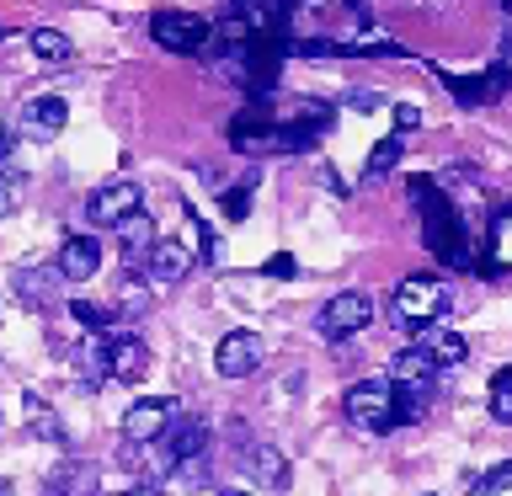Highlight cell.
Masks as SVG:
<instances>
[{"label": "cell", "mask_w": 512, "mask_h": 496, "mask_svg": "<svg viewBox=\"0 0 512 496\" xmlns=\"http://www.w3.org/2000/svg\"><path fill=\"white\" fill-rule=\"evenodd\" d=\"M427 192V187H422ZM427 246H432V256H443V262H454V267H464L470 262V246H464V235H459V219H454V203L448 198H432L427 192Z\"/></svg>", "instance_id": "5b68a950"}, {"label": "cell", "mask_w": 512, "mask_h": 496, "mask_svg": "<svg viewBox=\"0 0 512 496\" xmlns=\"http://www.w3.org/2000/svg\"><path fill=\"white\" fill-rule=\"evenodd\" d=\"M246 203H251V192H246V187H240V192H224V214H230V219H246V214H251Z\"/></svg>", "instance_id": "4316f807"}, {"label": "cell", "mask_w": 512, "mask_h": 496, "mask_svg": "<svg viewBox=\"0 0 512 496\" xmlns=\"http://www.w3.org/2000/svg\"><path fill=\"white\" fill-rule=\"evenodd\" d=\"M102 358H107V379H118V384H139L144 379V368H150V347L139 342V336H102Z\"/></svg>", "instance_id": "30bf717a"}, {"label": "cell", "mask_w": 512, "mask_h": 496, "mask_svg": "<svg viewBox=\"0 0 512 496\" xmlns=\"http://www.w3.org/2000/svg\"><path fill=\"white\" fill-rule=\"evenodd\" d=\"M262 272H267V278H294V256H272Z\"/></svg>", "instance_id": "f1b7e54d"}, {"label": "cell", "mask_w": 512, "mask_h": 496, "mask_svg": "<svg viewBox=\"0 0 512 496\" xmlns=\"http://www.w3.org/2000/svg\"><path fill=\"white\" fill-rule=\"evenodd\" d=\"M448 304H454V294H448L443 278H406L390 294V320L400 331H422V326L448 315Z\"/></svg>", "instance_id": "6da1fadb"}, {"label": "cell", "mask_w": 512, "mask_h": 496, "mask_svg": "<svg viewBox=\"0 0 512 496\" xmlns=\"http://www.w3.org/2000/svg\"><path fill=\"white\" fill-rule=\"evenodd\" d=\"M64 118H70V107H64V96H32V102L22 107V118H16V134H22V139H38V144H48V139H59Z\"/></svg>", "instance_id": "8fae6325"}, {"label": "cell", "mask_w": 512, "mask_h": 496, "mask_svg": "<svg viewBox=\"0 0 512 496\" xmlns=\"http://www.w3.org/2000/svg\"><path fill=\"white\" fill-rule=\"evenodd\" d=\"M219 496H251V491H235V486H224V491H219Z\"/></svg>", "instance_id": "d6a6232c"}, {"label": "cell", "mask_w": 512, "mask_h": 496, "mask_svg": "<svg viewBox=\"0 0 512 496\" xmlns=\"http://www.w3.org/2000/svg\"><path fill=\"white\" fill-rule=\"evenodd\" d=\"M43 496H54V491H43Z\"/></svg>", "instance_id": "e575fe53"}, {"label": "cell", "mask_w": 512, "mask_h": 496, "mask_svg": "<svg viewBox=\"0 0 512 496\" xmlns=\"http://www.w3.org/2000/svg\"><path fill=\"white\" fill-rule=\"evenodd\" d=\"M416 347H422V352H427V358L438 363V368H454V363H464V358H470V342H464L459 331H443L438 320L416 331Z\"/></svg>", "instance_id": "e0dca14e"}, {"label": "cell", "mask_w": 512, "mask_h": 496, "mask_svg": "<svg viewBox=\"0 0 512 496\" xmlns=\"http://www.w3.org/2000/svg\"><path fill=\"white\" fill-rule=\"evenodd\" d=\"M470 491H475V496H502V491H512V459H507V464H496V470H486Z\"/></svg>", "instance_id": "cb8c5ba5"}, {"label": "cell", "mask_w": 512, "mask_h": 496, "mask_svg": "<svg viewBox=\"0 0 512 496\" xmlns=\"http://www.w3.org/2000/svg\"><path fill=\"white\" fill-rule=\"evenodd\" d=\"M240 470L251 480H262V486H288V459L278 454L272 443H240Z\"/></svg>", "instance_id": "2e32d148"}, {"label": "cell", "mask_w": 512, "mask_h": 496, "mask_svg": "<svg viewBox=\"0 0 512 496\" xmlns=\"http://www.w3.org/2000/svg\"><path fill=\"white\" fill-rule=\"evenodd\" d=\"M214 368H219V379H251L256 368H262V336L256 331H230L214 347Z\"/></svg>", "instance_id": "9c48e42d"}, {"label": "cell", "mask_w": 512, "mask_h": 496, "mask_svg": "<svg viewBox=\"0 0 512 496\" xmlns=\"http://www.w3.org/2000/svg\"><path fill=\"white\" fill-rule=\"evenodd\" d=\"M208 27L203 16H192V11H155L150 16V38L166 48V54H203V43H208Z\"/></svg>", "instance_id": "277c9868"}, {"label": "cell", "mask_w": 512, "mask_h": 496, "mask_svg": "<svg viewBox=\"0 0 512 496\" xmlns=\"http://www.w3.org/2000/svg\"><path fill=\"white\" fill-rule=\"evenodd\" d=\"M27 411H32V432H38V438H48V443H64V427L54 422V411L38 406V400H27Z\"/></svg>", "instance_id": "d4e9b609"}, {"label": "cell", "mask_w": 512, "mask_h": 496, "mask_svg": "<svg viewBox=\"0 0 512 496\" xmlns=\"http://www.w3.org/2000/svg\"><path fill=\"white\" fill-rule=\"evenodd\" d=\"M54 267H59L64 283H86V278H96V267H102V240H96V235H64Z\"/></svg>", "instance_id": "7c38bea8"}, {"label": "cell", "mask_w": 512, "mask_h": 496, "mask_svg": "<svg viewBox=\"0 0 512 496\" xmlns=\"http://www.w3.org/2000/svg\"><path fill=\"white\" fill-rule=\"evenodd\" d=\"M123 496H166V491H160V486H150V480H144V486H128Z\"/></svg>", "instance_id": "4dcf8cb0"}, {"label": "cell", "mask_w": 512, "mask_h": 496, "mask_svg": "<svg viewBox=\"0 0 512 496\" xmlns=\"http://www.w3.org/2000/svg\"><path fill=\"white\" fill-rule=\"evenodd\" d=\"M416 128H422V107H416V102H400V107H395V134L406 139V134H416Z\"/></svg>", "instance_id": "484cf974"}, {"label": "cell", "mask_w": 512, "mask_h": 496, "mask_svg": "<svg viewBox=\"0 0 512 496\" xmlns=\"http://www.w3.org/2000/svg\"><path fill=\"white\" fill-rule=\"evenodd\" d=\"M32 54H38V59H54V64H64V59H70L75 54V43L70 38H64V32L59 27H38V32H32Z\"/></svg>", "instance_id": "ffe728a7"}, {"label": "cell", "mask_w": 512, "mask_h": 496, "mask_svg": "<svg viewBox=\"0 0 512 496\" xmlns=\"http://www.w3.org/2000/svg\"><path fill=\"white\" fill-rule=\"evenodd\" d=\"M400 144H406L400 134H390V139H379V144H374V155H368V166H363V176H368V182H379V176L395 166V160H400Z\"/></svg>", "instance_id": "44dd1931"}, {"label": "cell", "mask_w": 512, "mask_h": 496, "mask_svg": "<svg viewBox=\"0 0 512 496\" xmlns=\"http://www.w3.org/2000/svg\"><path fill=\"white\" fill-rule=\"evenodd\" d=\"M70 315L80 320V326H91V331H107L118 310H107V304H91V299H75V304H70Z\"/></svg>", "instance_id": "603a6c76"}, {"label": "cell", "mask_w": 512, "mask_h": 496, "mask_svg": "<svg viewBox=\"0 0 512 496\" xmlns=\"http://www.w3.org/2000/svg\"><path fill=\"white\" fill-rule=\"evenodd\" d=\"M171 416H176V400H134V406L123 411V438L128 443H155Z\"/></svg>", "instance_id": "4fadbf2b"}, {"label": "cell", "mask_w": 512, "mask_h": 496, "mask_svg": "<svg viewBox=\"0 0 512 496\" xmlns=\"http://www.w3.org/2000/svg\"><path fill=\"white\" fill-rule=\"evenodd\" d=\"M48 491L54 496H96V470L91 464H64V470L48 475Z\"/></svg>", "instance_id": "d6986e66"}, {"label": "cell", "mask_w": 512, "mask_h": 496, "mask_svg": "<svg viewBox=\"0 0 512 496\" xmlns=\"http://www.w3.org/2000/svg\"><path fill=\"white\" fill-rule=\"evenodd\" d=\"M144 272H150L155 283H182L192 272V251L187 240H155L150 256H144Z\"/></svg>", "instance_id": "9a60e30c"}, {"label": "cell", "mask_w": 512, "mask_h": 496, "mask_svg": "<svg viewBox=\"0 0 512 496\" xmlns=\"http://www.w3.org/2000/svg\"><path fill=\"white\" fill-rule=\"evenodd\" d=\"M160 470H176L182 459H198L208 448V422L203 416H182V422H166V432H160Z\"/></svg>", "instance_id": "52a82bcc"}, {"label": "cell", "mask_w": 512, "mask_h": 496, "mask_svg": "<svg viewBox=\"0 0 512 496\" xmlns=\"http://www.w3.org/2000/svg\"><path fill=\"white\" fill-rule=\"evenodd\" d=\"M112 230H118V246H123V262L128 267H134V272H144V256H150V246H155V219L150 214H144V208H139V214H128V219H118V224H112Z\"/></svg>", "instance_id": "5bb4252c"}, {"label": "cell", "mask_w": 512, "mask_h": 496, "mask_svg": "<svg viewBox=\"0 0 512 496\" xmlns=\"http://www.w3.org/2000/svg\"><path fill=\"white\" fill-rule=\"evenodd\" d=\"M390 384L400 395V422H416L432 400V384H438V363H432L422 347H400L395 363H390Z\"/></svg>", "instance_id": "7a4b0ae2"}, {"label": "cell", "mask_w": 512, "mask_h": 496, "mask_svg": "<svg viewBox=\"0 0 512 496\" xmlns=\"http://www.w3.org/2000/svg\"><path fill=\"white\" fill-rule=\"evenodd\" d=\"M368 320H374V299L358 294V288H347V294H331L320 304V331L331 336V342H342V336H358Z\"/></svg>", "instance_id": "8992f818"}, {"label": "cell", "mask_w": 512, "mask_h": 496, "mask_svg": "<svg viewBox=\"0 0 512 496\" xmlns=\"http://www.w3.org/2000/svg\"><path fill=\"white\" fill-rule=\"evenodd\" d=\"M0 496H11V480H0Z\"/></svg>", "instance_id": "836d02e7"}, {"label": "cell", "mask_w": 512, "mask_h": 496, "mask_svg": "<svg viewBox=\"0 0 512 496\" xmlns=\"http://www.w3.org/2000/svg\"><path fill=\"white\" fill-rule=\"evenodd\" d=\"M496 64H502V70L512 75V32H507V38H502V59H496Z\"/></svg>", "instance_id": "1f68e13d"}, {"label": "cell", "mask_w": 512, "mask_h": 496, "mask_svg": "<svg viewBox=\"0 0 512 496\" xmlns=\"http://www.w3.org/2000/svg\"><path fill=\"white\" fill-rule=\"evenodd\" d=\"M491 416L512 427V368H502V374L491 379Z\"/></svg>", "instance_id": "7402d4cb"}, {"label": "cell", "mask_w": 512, "mask_h": 496, "mask_svg": "<svg viewBox=\"0 0 512 496\" xmlns=\"http://www.w3.org/2000/svg\"><path fill=\"white\" fill-rule=\"evenodd\" d=\"M347 107H358V112H374V107H379V91H347Z\"/></svg>", "instance_id": "83f0119b"}, {"label": "cell", "mask_w": 512, "mask_h": 496, "mask_svg": "<svg viewBox=\"0 0 512 496\" xmlns=\"http://www.w3.org/2000/svg\"><path fill=\"white\" fill-rule=\"evenodd\" d=\"M6 214H11V182L0 176V219H6Z\"/></svg>", "instance_id": "f546056e"}, {"label": "cell", "mask_w": 512, "mask_h": 496, "mask_svg": "<svg viewBox=\"0 0 512 496\" xmlns=\"http://www.w3.org/2000/svg\"><path fill=\"white\" fill-rule=\"evenodd\" d=\"M16 294H22V304H32V310H43V304H54V288H59V267H16Z\"/></svg>", "instance_id": "ac0fdd59"}, {"label": "cell", "mask_w": 512, "mask_h": 496, "mask_svg": "<svg viewBox=\"0 0 512 496\" xmlns=\"http://www.w3.org/2000/svg\"><path fill=\"white\" fill-rule=\"evenodd\" d=\"M347 422L352 427H363V432H390L400 427V395H395V384L390 379H358L347 390Z\"/></svg>", "instance_id": "3957f363"}, {"label": "cell", "mask_w": 512, "mask_h": 496, "mask_svg": "<svg viewBox=\"0 0 512 496\" xmlns=\"http://www.w3.org/2000/svg\"><path fill=\"white\" fill-rule=\"evenodd\" d=\"M144 208V187L139 182H107V187H96L91 192V203H86V214H91V224H118V219H128V214H139Z\"/></svg>", "instance_id": "ba28073f"}]
</instances>
